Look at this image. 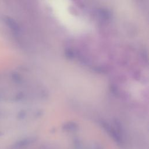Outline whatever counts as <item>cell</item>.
I'll use <instances>...</instances> for the list:
<instances>
[{
  "label": "cell",
  "mask_w": 149,
  "mask_h": 149,
  "mask_svg": "<svg viewBox=\"0 0 149 149\" xmlns=\"http://www.w3.org/2000/svg\"><path fill=\"white\" fill-rule=\"evenodd\" d=\"M49 6L59 22L73 33H80L86 29V24L70 10V6L65 1H51Z\"/></svg>",
  "instance_id": "obj_1"
},
{
  "label": "cell",
  "mask_w": 149,
  "mask_h": 149,
  "mask_svg": "<svg viewBox=\"0 0 149 149\" xmlns=\"http://www.w3.org/2000/svg\"><path fill=\"white\" fill-rule=\"evenodd\" d=\"M0 135H1V133H0Z\"/></svg>",
  "instance_id": "obj_2"
}]
</instances>
